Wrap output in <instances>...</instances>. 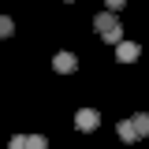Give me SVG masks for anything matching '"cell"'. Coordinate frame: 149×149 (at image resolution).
Wrapping results in <instances>:
<instances>
[{"label":"cell","mask_w":149,"mask_h":149,"mask_svg":"<svg viewBox=\"0 0 149 149\" xmlns=\"http://www.w3.org/2000/svg\"><path fill=\"white\" fill-rule=\"evenodd\" d=\"M93 30L104 37L108 45H119V41H123V26H119L116 11H97V15H93Z\"/></svg>","instance_id":"obj_1"},{"label":"cell","mask_w":149,"mask_h":149,"mask_svg":"<svg viewBox=\"0 0 149 149\" xmlns=\"http://www.w3.org/2000/svg\"><path fill=\"white\" fill-rule=\"evenodd\" d=\"M74 127L86 130V134H90V130H97V127H101V116H97V108H78V112H74Z\"/></svg>","instance_id":"obj_2"},{"label":"cell","mask_w":149,"mask_h":149,"mask_svg":"<svg viewBox=\"0 0 149 149\" xmlns=\"http://www.w3.org/2000/svg\"><path fill=\"white\" fill-rule=\"evenodd\" d=\"M138 56H142V45H134V41H119L116 45V60L119 63H134Z\"/></svg>","instance_id":"obj_3"},{"label":"cell","mask_w":149,"mask_h":149,"mask_svg":"<svg viewBox=\"0 0 149 149\" xmlns=\"http://www.w3.org/2000/svg\"><path fill=\"white\" fill-rule=\"evenodd\" d=\"M52 67H56L60 74H71L74 67H78V60H74L71 52H56V56H52Z\"/></svg>","instance_id":"obj_4"},{"label":"cell","mask_w":149,"mask_h":149,"mask_svg":"<svg viewBox=\"0 0 149 149\" xmlns=\"http://www.w3.org/2000/svg\"><path fill=\"white\" fill-rule=\"evenodd\" d=\"M116 134H119V142H138V134H134V123H130V119H119V123H116Z\"/></svg>","instance_id":"obj_5"},{"label":"cell","mask_w":149,"mask_h":149,"mask_svg":"<svg viewBox=\"0 0 149 149\" xmlns=\"http://www.w3.org/2000/svg\"><path fill=\"white\" fill-rule=\"evenodd\" d=\"M130 123H134V134H138V138H149V116L146 112H138Z\"/></svg>","instance_id":"obj_6"},{"label":"cell","mask_w":149,"mask_h":149,"mask_svg":"<svg viewBox=\"0 0 149 149\" xmlns=\"http://www.w3.org/2000/svg\"><path fill=\"white\" fill-rule=\"evenodd\" d=\"M26 149H49L45 134H26Z\"/></svg>","instance_id":"obj_7"},{"label":"cell","mask_w":149,"mask_h":149,"mask_svg":"<svg viewBox=\"0 0 149 149\" xmlns=\"http://www.w3.org/2000/svg\"><path fill=\"white\" fill-rule=\"evenodd\" d=\"M11 30H15V22L8 15H0V37H11Z\"/></svg>","instance_id":"obj_8"},{"label":"cell","mask_w":149,"mask_h":149,"mask_svg":"<svg viewBox=\"0 0 149 149\" xmlns=\"http://www.w3.org/2000/svg\"><path fill=\"white\" fill-rule=\"evenodd\" d=\"M8 149H26V134H15V138L8 142Z\"/></svg>","instance_id":"obj_9"},{"label":"cell","mask_w":149,"mask_h":149,"mask_svg":"<svg viewBox=\"0 0 149 149\" xmlns=\"http://www.w3.org/2000/svg\"><path fill=\"white\" fill-rule=\"evenodd\" d=\"M104 4H108V11H119V8H123L127 0H104Z\"/></svg>","instance_id":"obj_10"},{"label":"cell","mask_w":149,"mask_h":149,"mask_svg":"<svg viewBox=\"0 0 149 149\" xmlns=\"http://www.w3.org/2000/svg\"><path fill=\"white\" fill-rule=\"evenodd\" d=\"M67 4H71V0H67Z\"/></svg>","instance_id":"obj_11"}]
</instances>
